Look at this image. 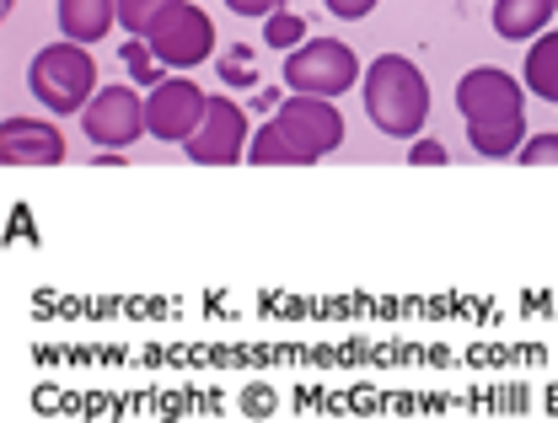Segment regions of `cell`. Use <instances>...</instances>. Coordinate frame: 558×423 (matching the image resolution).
Returning <instances> with one entry per match:
<instances>
[{
	"mask_svg": "<svg viewBox=\"0 0 558 423\" xmlns=\"http://www.w3.org/2000/svg\"><path fill=\"white\" fill-rule=\"evenodd\" d=\"M178 0H119V27H130L135 38L150 33V22H161Z\"/></svg>",
	"mask_w": 558,
	"mask_h": 423,
	"instance_id": "obj_15",
	"label": "cell"
},
{
	"mask_svg": "<svg viewBox=\"0 0 558 423\" xmlns=\"http://www.w3.org/2000/svg\"><path fill=\"white\" fill-rule=\"evenodd\" d=\"M354 80H360V60L339 38H306L301 49L284 54V86L301 97H339L354 91Z\"/></svg>",
	"mask_w": 558,
	"mask_h": 423,
	"instance_id": "obj_4",
	"label": "cell"
},
{
	"mask_svg": "<svg viewBox=\"0 0 558 423\" xmlns=\"http://www.w3.org/2000/svg\"><path fill=\"white\" fill-rule=\"evenodd\" d=\"M119 22V0H60V33L70 43H102Z\"/></svg>",
	"mask_w": 558,
	"mask_h": 423,
	"instance_id": "obj_12",
	"label": "cell"
},
{
	"mask_svg": "<svg viewBox=\"0 0 558 423\" xmlns=\"http://www.w3.org/2000/svg\"><path fill=\"white\" fill-rule=\"evenodd\" d=\"M344 140V119L333 108V97H284L279 113L253 135L247 161L253 166H312Z\"/></svg>",
	"mask_w": 558,
	"mask_h": 423,
	"instance_id": "obj_1",
	"label": "cell"
},
{
	"mask_svg": "<svg viewBox=\"0 0 558 423\" xmlns=\"http://www.w3.org/2000/svg\"><path fill=\"white\" fill-rule=\"evenodd\" d=\"M124 60H130V71H135L145 86H156V65H161V60L145 49V38H140V43H124Z\"/></svg>",
	"mask_w": 558,
	"mask_h": 423,
	"instance_id": "obj_18",
	"label": "cell"
},
{
	"mask_svg": "<svg viewBox=\"0 0 558 423\" xmlns=\"http://www.w3.org/2000/svg\"><path fill=\"white\" fill-rule=\"evenodd\" d=\"M27 86H33V97L49 108V113H86V102L97 97V60L86 54V43H49V49H38L33 54V65H27Z\"/></svg>",
	"mask_w": 558,
	"mask_h": 423,
	"instance_id": "obj_3",
	"label": "cell"
},
{
	"mask_svg": "<svg viewBox=\"0 0 558 423\" xmlns=\"http://www.w3.org/2000/svg\"><path fill=\"white\" fill-rule=\"evenodd\" d=\"M468 140H473L478 155H494V161L521 155V145H526V113L521 119H494V124H468Z\"/></svg>",
	"mask_w": 558,
	"mask_h": 423,
	"instance_id": "obj_13",
	"label": "cell"
},
{
	"mask_svg": "<svg viewBox=\"0 0 558 423\" xmlns=\"http://www.w3.org/2000/svg\"><path fill=\"white\" fill-rule=\"evenodd\" d=\"M264 43H269V49H301V43H306V22H301L295 11L264 16Z\"/></svg>",
	"mask_w": 558,
	"mask_h": 423,
	"instance_id": "obj_16",
	"label": "cell"
},
{
	"mask_svg": "<svg viewBox=\"0 0 558 423\" xmlns=\"http://www.w3.org/2000/svg\"><path fill=\"white\" fill-rule=\"evenodd\" d=\"M205 108H209V97L194 80L167 75V80H156L150 97H145V129H150L156 140L189 145L199 135V124H205Z\"/></svg>",
	"mask_w": 558,
	"mask_h": 423,
	"instance_id": "obj_6",
	"label": "cell"
},
{
	"mask_svg": "<svg viewBox=\"0 0 558 423\" xmlns=\"http://www.w3.org/2000/svg\"><path fill=\"white\" fill-rule=\"evenodd\" d=\"M81 135L92 145H102V150L135 145L140 135H150V129H145V97H140L135 86H108V91H97V97L86 102V113H81Z\"/></svg>",
	"mask_w": 558,
	"mask_h": 423,
	"instance_id": "obj_7",
	"label": "cell"
},
{
	"mask_svg": "<svg viewBox=\"0 0 558 423\" xmlns=\"http://www.w3.org/2000/svg\"><path fill=\"white\" fill-rule=\"evenodd\" d=\"M231 5V16H275L284 11V0H226Z\"/></svg>",
	"mask_w": 558,
	"mask_h": 423,
	"instance_id": "obj_21",
	"label": "cell"
},
{
	"mask_svg": "<svg viewBox=\"0 0 558 423\" xmlns=\"http://www.w3.org/2000/svg\"><path fill=\"white\" fill-rule=\"evenodd\" d=\"M145 49H150L167 71H194V65H205L209 49H215V22H209L199 5L178 0L161 22H150Z\"/></svg>",
	"mask_w": 558,
	"mask_h": 423,
	"instance_id": "obj_5",
	"label": "cell"
},
{
	"mask_svg": "<svg viewBox=\"0 0 558 423\" xmlns=\"http://www.w3.org/2000/svg\"><path fill=\"white\" fill-rule=\"evenodd\" d=\"M365 113L381 135L392 140H409L424 129L429 119V86H424V71H418L409 54H376L365 65Z\"/></svg>",
	"mask_w": 558,
	"mask_h": 423,
	"instance_id": "obj_2",
	"label": "cell"
},
{
	"mask_svg": "<svg viewBox=\"0 0 558 423\" xmlns=\"http://www.w3.org/2000/svg\"><path fill=\"white\" fill-rule=\"evenodd\" d=\"M521 161L526 166H558V135H532L521 145Z\"/></svg>",
	"mask_w": 558,
	"mask_h": 423,
	"instance_id": "obj_17",
	"label": "cell"
},
{
	"mask_svg": "<svg viewBox=\"0 0 558 423\" xmlns=\"http://www.w3.org/2000/svg\"><path fill=\"white\" fill-rule=\"evenodd\" d=\"M526 91L558 102V33H543L537 49H526Z\"/></svg>",
	"mask_w": 558,
	"mask_h": 423,
	"instance_id": "obj_14",
	"label": "cell"
},
{
	"mask_svg": "<svg viewBox=\"0 0 558 423\" xmlns=\"http://www.w3.org/2000/svg\"><path fill=\"white\" fill-rule=\"evenodd\" d=\"M247 113L231 102V97H209L205 108V124H199V135L183 145L189 150V161H199V166H236L242 155H247Z\"/></svg>",
	"mask_w": 558,
	"mask_h": 423,
	"instance_id": "obj_8",
	"label": "cell"
},
{
	"mask_svg": "<svg viewBox=\"0 0 558 423\" xmlns=\"http://www.w3.org/2000/svg\"><path fill=\"white\" fill-rule=\"evenodd\" d=\"M409 161H414V166H440V161H446V150H440L435 140H414Z\"/></svg>",
	"mask_w": 558,
	"mask_h": 423,
	"instance_id": "obj_22",
	"label": "cell"
},
{
	"mask_svg": "<svg viewBox=\"0 0 558 423\" xmlns=\"http://www.w3.org/2000/svg\"><path fill=\"white\" fill-rule=\"evenodd\" d=\"M333 16H344V22H365L371 11H376V0H323Z\"/></svg>",
	"mask_w": 558,
	"mask_h": 423,
	"instance_id": "obj_20",
	"label": "cell"
},
{
	"mask_svg": "<svg viewBox=\"0 0 558 423\" xmlns=\"http://www.w3.org/2000/svg\"><path fill=\"white\" fill-rule=\"evenodd\" d=\"M457 108L468 124H494V119H521L526 108V91L510 71H494V65H478L457 80Z\"/></svg>",
	"mask_w": 558,
	"mask_h": 423,
	"instance_id": "obj_9",
	"label": "cell"
},
{
	"mask_svg": "<svg viewBox=\"0 0 558 423\" xmlns=\"http://www.w3.org/2000/svg\"><path fill=\"white\" fill-rule=\"evenodd\" d=\"M558 0H494V33L510 43H537Z\"/></svg>",
	"mask_w": 558,
	"mask_h": 423,
	"instance_id": "obj_11",
	"label": "cell"
},
{
	"mask_svg": "<svg viewBox=\"0 0 558 423\" xmlns=\"http://www.w3.org/2000/svg\"><path fill=\"white\" fill-rule=\"evenodd\" d=\"M0 161L5 166H60L65 135L44 119H5L0 124Z\"/></svg>",
	"mask_w": 558,
	"mask_h": 423,
	"instance_id": "obj_10",
	"label": "cell"
},
{
	"mask_svg": "<svg viewBox=\"0 0 558 423\" xmlns=\"http://www.w3.org/2000/svg\"><path fill=\"white\" fill-rule=\"evenodd\" d=\"M220 75H226L231 86H253V54L236 43V54H226V60H220Z\"/></svg>",
	"mask_w": 558,
	"mask_h": 423,
	"instance_id": "obj_19",
	"label": "cell"
}]
</instances>
